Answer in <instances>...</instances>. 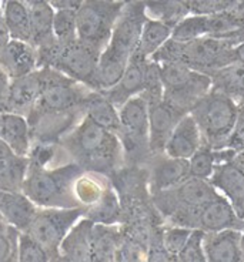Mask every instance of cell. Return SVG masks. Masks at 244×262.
<instances>
[{
	"instance_id": "6da1fadb",
	"label": "cell",
	"mask_w": 244,
	"mask_h": 262,
	"mask_svg": "<svg viewBox=\"0 0 244 262\" xmlns=\"http://www.w3.org/2000/svg\"><path fill=\"white\" fill-rule=\"evenodd\" d=\"M59 145L70 161L80 165L87 174L109 178L125 165L119 137L86 117L60 138Z\"/></svg>"
},
{
	"instance_id": "7a4b0ae2",
	"label": "cell",
	"mask_w": 244,
	"mask_h": 262,
	"mask_svg": "<svg viewBox=\"0 0 244 262\" xmlns=\"http://www.w3.org/2000/svg\"><path fill=\"white\" fill-rule=\"evenodd\" d=\"M146 20L145 2H126L112 37L99 57L96 69L97 92H106L119 83L139 45Z\"/></svg>"
},
{
	"instance_id": "3957f363",
	"label": "cell",
	"mask_w": 244,
	"mask_h": 262,
	"mask_svg": "<svg viewBox=\"0 0 244 262\" xmlns=\"http://www.w3.org/2000/svg\"><path fill=\"white\" fill-rule=\"evenodd\" d=\"M83 174L73 161L53 168H29L22 192L39 208H77L73 187Z\"/></svg>"
},
{
	"instance_id": "277c9868",
	"label": "cell",
	"mask_w": 244,
	"mask_h": 262,
	"mask_svg": "<svg viewBox=\"0 0 244 262\" xmlns=\"http://www.w3.org/2000/svg\"><path fill=\"white\" fill-rule=\"evenodd\" d=\"M216 196L218 192L209 181L189 178L174 188L153 194L152 201L166 225L196 229L200 210Z\"/></svg>"
},
{
	"instance_id": "5b68a950",
	"label": "cell",
	"mask_w": 244,
	"mask_h": 262,
	"mask_svg": "<svg viewBox=\"0 0 244 262\" xmlns=\"http://www.w3.org/2000/svg\"><path fill=\"white\" fill-rule=\"evenodd\" d=\"M236 43L230 39L201 37L189 43H178L167 40L152 56V61L161 63H181L194 72L210 76L218 69L234 61Z\"/></svg>"
},
{
	"instance_id": "8992f818",
	"label": "cell",
	"mask_w": 244,
	"mask_h": 262,
	"mask_svg": "<svg viewBox=\"0 0 244 262\" xmlns=\"http://www.w3.org/2000/svg\"><path fill=\"white\" fill-rule=\"evenodd\" d=\"M190 116L197 124L203 145L214 150L227 148L237 123L238 104L225 94L210 90L193 107Z\"/></svg>"
},
{
	"instance_id": "52a82bcc",
	"label": "cell",
	"mask_w": 244,
	"mask_h": 262,
	"mask_svg": "<svg viewBox=\"0 0 244 262\" xmlns=\"http://www.w3.org/2000/svg\"><path fill=\"white\" fill-rule=\"evenodd\" d=\"M163 85V101L181 116L190 114L192 108L211 90L207 74L194 72L181 63L158 64Z\"/></svg>"
},
{
	"instance_id": "ba28073f",
	"label": "cell",
	"mask_w": 244,
	"mask_h": 262,
	"mask_svg": "<svg viewBox=\"0 0 244 262\" xmlns=\"http://www.w3.org/2000/svg\"><path fill=\"white\" fill-rule=\"evenodd\" d=\"M117 137L123 148L125 165L146 167L152 158L149 147V105L139 94L119 108Z\"/></svg>"
},
{
	"instance_id": "9c48e42d",
	"label": "cell",
	"mask_w": 244,
	"mask_h": 262,
	"mask_svg": "<svg viewBox=\"0 0 244 262\" xmlns=\"http://www.w3.org/2000/svg\"><path fill=\"white\" fill-rule=\"evenodd\" d=\"M126 2L112 0H83L76 12L77 39L101 54Z\"/></svg>"
},
{
	"instance_id": "30bf717a",
	"label": "cell",
	"mask_w": 244,
	"mask_h": 262,
	"mask_svg": "<svg viewBox=\"0 0 244 262\" xmlns=\"http://www.w3.org/2000/svg\"><path fill=\"white\" fill-rule=\"evenodd\" d=\"M86 208H39L26 232L42 245L50 258L59 255L60 245L73 225L85 216Z\"/></svg>"
},
{
	"instance_id": "8fae6325",
	"label": "cell",
	"mask_w": 244,
	"mask_h": 262,
	"mask_svg": "<svg viewBox=\"0 0 244 262\" xmlns=\"http://www.w3.org/2000/svg\"><path fill=\"white\" fill-rule=\"evenodd\" d=\"M100 53L86 46L79 39L65 45L59 59L53 66V70L65 74L73 81L85 85L89 90L97 92L96 89V69L99 63Z\"/></svg>"
},
{
	"instance_id": "7c38bea8",
	"label": "cell",
	"mask_w": 244,
	"mask_h": 262,
	"mask_svg": "<svg viewBox=\"0 0 244 262\" xmlns=\"http://www.w3.org/2000/svg\"><path fill=\"white\" fill-rule=\"evenodd\" d=\"M146 168L149 171L150 195L160 191L170 190L190 178L189 160L167 157L166 154L150 158Z\"/></svg>"
},
{
	"instance_id": "4fadbf2b",
	"label": "cell",
	"mask_w": 244,
	"mask_h": 262,
	"mask_svg": "<svg viewBox=\"0 0 244 262\" xmlns=\"http://www.w3.org/2000/svg\"><path fill=\"white\" fill-rule=\"evenodd\" d=\"M45 87V69H37L33 73L20 79L10 80L7 93L6 113H13L26 117L36 104Z\"/></svg>"
},
{
	"instance_id": "5bb4252c",
	"label": "cell",
	"mask_w": 244,
	"mask_h": 262,
	"mask_svg": "<svg viewBox=\"0 0 244 262\" xmlns=\"http://www.w3.org/2000/svg\"><path fill=\"white\" fill-rule=\"evenodd\" d=\"M209 183L230 203L237 216L244 223V170L234 163L220 164L214 168Z\"/></svg>"
},
{
	"instance_id": "9a60e30c",
	"label": "cell",
	"mask_w": 244,
	"mask_h": 262,
	"mask_svg": "<svg viewBox=\"0 0 244 262\" xmlns=\"http://www.w3.org/2000/svg\"><path fill=\"white\" fill-rule=\"evenodd\" d=\"M149 105V147L152 157L165 154V147L172 136L174 127L185 117L165 101H156Z\"/></svg>"
},
{
	"instance_id": "2e32d148",
	"label": "cell",
	"mask_w": 244,
	"mask_h": 262,
	"mask_svg": "<svg viewBox=\"0 0 244 262\" xmlns=\"http://www.w3.org/2000/svg\"><path fill=\"white\" fill-rule=\"evenodd\" d=\"M150 60H137L132 59L127 66L126 72L123 73L121 79L112 89L101 92L107 100L112 103L117 110L121 105L127 103L130 98L136 97L143 93L147 77V67Z\"/></svg>"
},
{
	"instance_id": "e0dca14e",
	"label": "cell",
	"mask_w": 244,
	"mask_h": 262,
	"mask_svg": "<svg viewBox=\"0 0 244 262\" xmlns=\"http://www.w3.org/2000/svg\"><path fill=\"white\" fill-rule=\"evenodd\" d=\"M0 69L9 80L20 79L37 70V53L32 45L10 40L0 50Z\"/></svg>"
},
{
	"instance_id": "ac0fdd59",
	"label": "cell",
	"mask_w": 244,
	"mask_h": 262,
	"mask_svg": "<svg viewBox=\"0 0 244 262\" xmlns=\"http://www.w3.org/2000/svg\"><path fill=\"white\" fill-rule=\"evenodd\" d=\"M244 223L233 210L230 203L225 196H216L200 210L197 218V228L203 232H220L226 229H241Z\"/></svg>"
},
{
	"instance_id": "d6986e66",
	"label": "cell",
	"mask_w": 244,
	"mask_h": 262,
	"mask_svg": "<svg viewBox=\"0 0 244 262\" xmlns=\"http://www.w3.org/2000/svg\"><path fill=\"white\" fill-rule=\"evenodd\" d=\"M240 239V229L205 232L203 251L207 262H244Z\"/></svg>"
},
{
	"instance_id": "ffe728a7",
	"label": "cell",
	"mask_w": 244,
	"mask_h": 262,
	"mask_svg": "<svg viewBox=\"0 0 244 262\" xmlns=\"http://www.w3.org/2000/svg\"><path fill=\"white\" fill-rule=\"evenodd\" d=\"M201 145V134L196 121L190 114H186L174 127L165 147V154L178 160H190Z\"/></svg>"
},
{
	"instance_id": "44dd1931",
	"label": "cell",
	"mask_w": 244,
	"mask_h": 262,
	"mask_svg": "<svg viewBox=\"0 0 244 262\" xmlns=\"http://www.w3.org/2000/svg\"><path fill=\"white\" fill-rule=\"evenodd\" d=\"M36 207L23 192L0 191V218L19 232H26L34 220Z\"/></svg>"
},
{
	"instance_id": "7402d4cb",
	"label": "cell",
	"mask_w": 244,
	"mask_h": 262,
	"mask_svg": "<svg viewBox=\"0 0 244 262\" xmlns=\"http://www.w3.org/2000/svg\"><path fill=\"white\" fill-rule=\"evenodd\" d=\"M0 138L10 145L19 157H27L32 147L30 127L26 117L0 112Z\"/></svg>"
},
{
	"instance_id": "603a6c76",
	"label": "cell",
	"mask_w": 244,
	"mask_h": 262,
	"mask_svg": "<svg viewBox=\"0 0 244 262\" xmlns=\"http://www.w3.org/2000/svg\"><path fill=\"white\" fill-rule=\"evenodd\" d=\"M92 227L86 218L74 224L60 245V254L70 262H93Z\"/></svg>"
},
{
	"instance_id": "cb8c5ba5",
	"label": "cell",
	"mask_w": 244,
	"mask_h": 262,
	"mask_svg": "<svg viewBox=\"0 0 244 262\" xmlns=\"http://www.w3.org/2000/svg\"><path fill=\"white\" fill-rule=\"evenodd\" d=\"M85 117L103 130L117 136L120 130L119 110L107 100L101 92H90L85 100Z\"/></svg>"
},
{
	"instance_id": "d4e9b609",
	"label": "cell",
	"mask_w": 244,
	"mask_h": 262,
	"mask_svg": "<svg viewBox=\"0 0 244 262\" xmlns=\"http://www.w3.org/2000/svg\"><path fill=\"white\" fill-rule=\"evenodd\" d=\"M211 90L221 93L237 104L244 101V64L233 61L211 73Z\"/></svg>"
},
{
	"instance_id": "484cf974",
	"label": "cell",
	"mask_w": 244,
	"mask_h": 262,
	"mask_svg": "<svg viewBox=\"0 0 244 262\" xmlns=\"http://www.w3.org/2000/svg\"><path fill=\"white\" fill-rule=\"evenodd\" d=\"M26 6L29 10L30 33H32L30 45L36 49L54 39L53 34L54 10L49 2H43V0H30L26 2Z\"/></svg>"
},
{
	"instance_id": "4316f807",
	"label": "cell",
	"mask_w": 244,
	"mask_h": 262,
	"mask_svg": "<svg viewBox=\"0 0 244 262\" xmlns=\"http://www.w3.org/2000/svg\"><path fill=\"white\" fill-rule=\"evenodd\" d=\"M236 151L231 148H209L206 145H201L196 154L189 160V171L190 178H198L209 181L214 172V168L220 164L229 163L236 157Z\"/></svg>"
},
{
	"instance_id": "83f0119b",
	"label": "cell",
	"mask_w": 244,
	"mask_h": 262,
	"mask_svg": "<svg viewBox=\"0 0 244 262\" xmlns=\"http://www.w3.org/2000/svg\"><path fill=\"white\" fill-rule=\"evenodd\" d=\"M121 239L120 225L93 224L92 255L93 262H114L116 251Z\"/></svg>"
},
{
	"instance_id": "f1b7e54d",
	"label": "cell",
	"mask_w": 244,
	"mask_h": 262,
	"mask_svg": "<svg viewBox=\"0 0 244 262\" xmlns=\"http://www.w3.org/2000/svg\"><path fill=\"white\" fill-rule=\"evenodd\" d=\"M172 27L166 26L156 20H146L139 45L133 53L132 59L150 60L154 53L165 45L167 40L172 39ZM130 59V60H132Z\"/></svg>"
},
{
	"instance_id": "f546056e",
	"label": "cell",
	"mask_w": 244,
	"mask_h": 262,
	"mask_svg": "<svg viewBox=\"0 0 244 262\" xmlns=\"http://www.w3.org/2000/svg\"><path fill=\"white\" fill-rule=\"evenodd\" d=\"M2 7H3V20L6 23L10 39L30 45L32 33H30V20H29L26 2H19V0L2 2Z\"/></svg>"
},
{
	"instance_id": "4dcf8cb0",
	"label": "cell",
	"mask_w": 244,
	"mask_h": 262,
	"mask_svg": "<svg viewBox=\"0 0 244 262\" xmlns=\"http://www.w3.org/2000/svg\"><path fill=\"white\" fill-rule=\"evenodd\" d=\"M93 224H101V225H120L121 221V210L117 194L114 192L110 183L103 191V195L100 196L97 203L87 207L85 216Z\"/></svg>"
},
{
	"instance_id": "1f68e13d",
	"label": "cell",
	"mask_w": 244,
	"mask_h": 262,
	"mask_svg": "<svg viewBox=\"0 0 244 262\" xmlns=\"http://www.w3.org/2000/svg\"><path fill=\"white\" fill-rule=\"evenodd\" d=\"M146 17L160 21L166 26L174 27L189 16V7L186 2H145Z\"/></svg>"
},
{
	"instance_id": "d6a6232c",
	"label": "cell",
	"mask_w": 244,
	"mask_h": 262,
	"mask_svg": "<svg viewBox=\"0 0 244 262\" xmlns=\"http://www.w3.org/2000/svg\"><path fill=\"white\" fill-rule=\"evenodd\" d=\"M29 171V158L14 157L0 161V191L22 192Z\"/></svg>"
},
{
	"instance_id": "836d02e7",
	"label": "cell",
	"mask_w": 244,
	"mask_h": 262,
	"mask_svg": "<svg viewBox=\"0 0 244 262\" xmlns=\"http://www.w3.org/2000/svg\"><path fill=\"white\" fill-rule=\"evenodd\" d=\"M109 180L106 177L94 176V174H83L74 183L73 191L74 196L80 204V207H90L94 203H97L100 196L103 195V191L107 187Z\"/></svg>"
},
{
	"instance_id": "e575fe53",
	"label": "cell",
	"mask_w": 244,
	"mask_h": 262,
	"mask_svg": "<svg viewBox=\"0 0 244 262\" xmlns=\"http://www.w3.org/2000/svg\"><path fill=\"white\" fill-rule=\"evenodd\" d=\"M209 36L207 17L189 14L172 30V40L178 43H189L193 40Z\"/></svg>"
},
{
	"instance_id": "d590c367",
	"label": "cell",
	"mask_w": 244,
	"mask_h": 262,
	"mask_svg": "<svg viewBox=\"0 0 244 262\" xmlns=\"http://www.w3.org/2000/svg\"><path fill=\"white\" fill-rule=\"evenodd\" d=\"M53 34L54 39L63 45H69L77 40L76 10H54Z\"/></svg>"
},
{
	"instance_id": "8d00e7d4",
	"label": "cell",
	"mask_w": 244,
	"mask_h": 262,
	"mask_svg": "<svg viewBox=\"0 0 244 262\" xmlns=\"http://www.w3.org/2000/svg\"><path fill=\"white\" fill-rule=\"evenodd\" d=\"M149 247L121 234L114 262H146Z\"/></svg>"
},
{
	"instance_id": "74e56055",
	"label": "cell",
	"mask_w": 244,
	"mask_h": 262,
	"mask_svg": "<svg viewBox=\"0 0 244 262\" xmlns=\"http://www.w3.org/2000/svg\"><path fill=\"white\" fill-rule=\"evenodd\" d=\"M17 262H50L45 248L27 234L20 232L17 239Z\"/></svg>"
},
{
	"instance_id": "f35d334b",
	"label": "cell",
	"mask_w": 244,
	"mask_h": 262,
	"mask_svg": "<svg viewBox=\"0 0 244 262\" xmlns=\"http://www.w3.org/2000/svg\"><path fill=\"white\" fill-rule=\"evenodd\" d=\"M193 229L174 227V225H163L161 232V243L165 249L173 256H177L178 252L185 247L189 236L192 235Z\"/></svg>"
},
{
	"instance_id": "ab89813d",
	"label": "cell",
	"mask_w": 244,
	"mask_h": 262,
	"mask_svg": "<svg viewBox=\"0 0 244 262\" xmlns=\"http://www.w3.org/2000/svg\"><path fill=\"white\" fill-rule=\"evenodd\" d=\"M203 235L205 232L200 229H193L192 235L178 252L177 262H207L203 251Z\"/></svg>"
},
{
	"instance_id": "60d3db41",
	"label": "cell",
	"mask_w": 244,
	"mask_h": 262,
	"mask_svg": "<svg viewBox=\"0 0 244 262\" xmlns=\"http://www.w3.org/2000/svg\"><path fill=\"white\" fill-rule=\"evenodd\" d=\"M231 0H192L186 2L189 7V13L193 16H214L225 13Z\"/></svg>"
},
{
	"instance_id": "b9f144b4",
	"label": "cell",
	"mask_w": 244,
	"mask_h": 262,
	"mask_svg": "<svg viewBox=\"0 0 244 262\" xmlns=\"http://www.w3.org/2000/svg\"><path fill=\"white\" fill-rule=\"evenodd\" d=\"M19 231L9 227L3 220H0V262H6L17 252Z\"/></svg>"
},
{
	"instance_id": "7bdbcfd3",
	"label": "cell",
	"mask_w": 244,
	"mask_h": 262,
	"mask_svg": "<svg viewBox=\"0 0 244 262\" xmlns=\"http://www.w3.org/2000/svg\"><path fill=\"white\" fill-rule=\"evenodd\" d=\"M161 232H163V227H160L156 231V234L153 235L146 262H177V256L170 255L165 249V247H163Z\"/></svg>"
},
{
	"instance_id": "ee69618b",
	"label": "cell",
	"mask_w": 244,
	"mask_h": 262,
	"mask_svg": "<svg viewBox=\"0 0 244 262\" xmlns=\"http://www.w3.org/2000/svg\"><path fill=\"white\" fill-rule=\"evenodd\" d=\"M226 13L229 14L231 19H234L237 23H240L241 26H244V2H241V0H231Z\"/></svg>"
},
{
	"instance_id": "f6af8a7d",
	"label": "cell",
	"mask_w": 244,
	"mask_h": 262,
	"mask_svg": "<svg viewBox=\"0 0 244 262\" xmlns=\"http://www.w3.org/2000/svg\"><path fill=\"white\" fill-rule=\"evenodd\" d=\"M53 10H79L83 0H53L49 2Z\"/></svg>"
},
{
	"instance_id": "bcb514c9",
	"label": "cell",
	"mask_w": 244,
	"mask_h": 262,
	"mask_svg": "<svg viewBox=\"0 0 244 262\" xmlns=\"http://www.w3.org/2000/svg\"><path fill=\"white\" fill-rule=\"evenodd\" d=\"M9 84L10 80L5 73L0 69V112L6 113V101H7V93H9Z\"/></svg>"
},
{
	"instance_id": "7dc6e473",
	"label": "cell",
	"mask_w": 244,
	"mask_h": 262,
	"mask_svg": "<svg viewBox=\"0 0 244 262\" xmlns=\"http://www.w3.org/2000/svg\"><path fill=\"white\" fill-rule=\"evenodd\" d=\"M16 154H14V151L10 148V145L5 143L2 138H0V161H3V160H9V158L14 157Z\"/></svg>"
},
{
	"instance_id": "c3c4849f",
	"label": "cell",
	"mask_w": 244,
	"mask_h": 262,
	"mask_svg": "<svg viewBox=\"0 0 244 262\" xmlns=\"http://www.w3.org/2000/svg\"><path fill=\"white\" fill-rule=\"evenodd\" d=\"M233 54H234V61H238V63L244 64V41L234 46Z\"/></svg>"
},
{
	"instance_id": "681fc988",
	"label": "cell",
	"mask_w": 244,
	"mask_h": 262,
	"mask_svg": "<svg viewBox=\"0 0 244 262\" xmlns=\"http://www.w3.org/2000/svg\"><path fill=\"white\" fill-rule=\"evenodd\" d=\"M233 161L237 164V165H240V167H241V168H243V170H244V150L243 151H238Z\"/></svg>"
},
{
	"instance_id": "f907efd6",
	"label": "cell",
	"mask_w": 244,
	"mask_h": 262,
	"mask_svg": "<svg viewBox=\"0 0 244 262\" xmlns=\"http://www.w3.org/2000/svg\"><path fill=\"white\" fill-rule=\"evenodd\" d=\"M50 262H70V261H69V259H67L65 255L59 254V255H56V256H53V258H50Z\"/></svg>"
},
{
	"instance_id": "816d5d0a",
	"label": "cell",
	"mask_w": 244,
	"mask_h": 262,
	"mask_svg": "<svg viewBox=\"0 0 244 262\" xmlns=\"http://www.w3.org/2000/svg\"><path fill=\"white\" fill-rule=\"evenodd\" d=\"M240 247H241V254H243V259H244V228L241 229V239H240Z\"/></svg>"
},
{
	"instance_id": "f5cc1de1",
	"label": "cell",
	"mask_w": 244,
	"mask_h": 262,
	"mask_svg": "<svg viewBox=\"0 0 244 262\" xmlns=\"http://www.w3.org/2000/svg\"><path fill=\"white\" fill-rule=\"evenodd\" d=\"M6 262H17V252H16V254H14V255L12 256V258H9V259H7Z\"/></svg>"
},
{
	"instance_id": "db71d44e",
	"label": "cell",
	"mask_w": 244,
	"mask_h": 262,
	"mask_svg": "<svg viewBox=\"0 0 244 262\" xmlns=\"http://www.w3.org/2000/svg\"><path fill=\"white\" fill-rule=\"evenodd\" d=\"M0 19H3V7H2V2H0Z\"/></svg>"
},
{
	"instance_id": "11a10c76",
	"label": "cell",
	"mask_w": 244,
	"mask_h": 262,
	"mask_svg": "<svg viewBox=\"0 0 244 262\" xmlns=\"http://www.w3.org/2000/svg\"><path fill=\"white\" fill-rule=\"evenodd\" d=\"M0 220H2V218H0Z\"/></svg>"
}]
</instances>
